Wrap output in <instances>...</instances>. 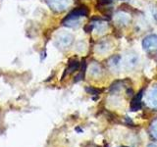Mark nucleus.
Wrapping results in <instances>:
<instances>
[{
    "label": "nucleus",
    "mask_w": 157,
    "mask_h": 147,
    "mask_svg": "<svg viewBox=\"0 0 157 147\" xmlns=\"http://www.w3.org/2000/svg\"><path fill=\"white\" fill-rule=\"evenodd\" d=\"M87 14H88V10L86 6L76 8L64 19L63 24L66 27H70V28L77 27L78 24V19L82 17H86Z\"/></svg>",
    "instance_id": "f257e3e1"
},
{
    "label": "nucleus",
    "mask_w": 157,
    "mask_h": 147,
    "mask_svg": "<svg viewBox=\"0 0 157 147\" xmlns=\"http://www.w3.org/2000/svg\"><path fill=\"white\" fill-rule=\"evenodd\" d=\"M47 5L55 12H63L70 6L72 0H45Z\"/></svg>",
    "instance_id": "f03ea898"
},
{
    "label": "nucleus",
    "mask_w": 157,
    "mask_h": 147,
    "mask_svg": "<svg viewBox=\"0 0 157 147\" xmlns=\"http://www.w3.org/2000/svg\"><path fill=\"white\" fill-rule=\"evenodd\" d=\"M73 39L74 37L71 33H68V32L60 33L56 37V45L59 48H67L72 44Z\"/></svg>",
    "instance_id": "7ed1b4c3"
},
{
    "label": "nucleus",
    "mask_w": 157,
    "mask_h": 147,
    "mask_svg": "<svg viewBox=\"0 0 157 147\" xmlns=\"http://www.w3.org/2000/svg\"><path fill=\"white\" fill-rule=\"evenodd\" d=\"M142 48L146 51H151L157 49V36L156 34H149L142 40Z\"/></svg>",
    "instance_id": "20e7f679"
},
{
    "label": "nucleus",
    "mask_w": 157,
    "mask_h": 147,
    "mask_svg": "<svg viewBox=\"0 0 157 147\" xmlns=\"http://www.w3.org/2000/svg\"><path fill=\"white\" fill-rule=\"evenodd\" d=\"M112 48V42L109 40V39H103V40H100L97 43L95 51L98 54H105L107 52H109Z\"/></svg>",
    "instance_id": "39448f33"
},
{
    "label": "nucleus",
    "mask_w": 157,
    "mask_h": 147,
    "mask_svg": "<svg viewBox=\"0 0 157 147\" xmlns=\"http://www.w3.org/2000/svg\"><path fill=\"white\" fill-rule=\"evenodd\" d=\"M137 63H139V56H137L136 53L132 52V53L128 54L127 60H126V64H127L128 67L134 68L137 65Z\"/></svg>",
    "instance_id": "423d86ee"
},
{
    "label": "nucleus",
    "mask_w": 157,
    "mask_h": 147,
    "mask_svg": "<svg viewBox=\"0 0 157 147\" xmlns=\"http://www.w3.org/2000/svg\"><path fill=\"white\" fill-rule=\"evenodd\" d=\"M115 21L118 24H120V26H126V24H129L130 22V17L125 13H120L116 16Z\"/></svg>",
    "instance_id": "0eeeda50"
},
{
    "label": "nucleus",
    "mask_w": 157,
    "mask_h": 147,
    "mask_svg": "<svg viewBox=\"0 0 157 147\" xmlns=\"http://www.w3.org/2000/svg\"><path fill=\"white\" fill-rule=\"evenodd\" d=\"M121 56L120 55H114L113 57L110 58L109 60V66L111 69L113 70H118V69L120 68V65H121Z\"/></svg>",
    "instance_id": "6e6552de"
},
{
    "label": "nucleus",
    "mask_w": 157,
    "mask_h": 147,
    "mask_svg": "<svg viewBox=\"0 0 157 147\" xmlns=\"http://www.w3.org/2000/svg\"><path fill=\"white\" fill-rule=\"evenodd\" d=\"M141 96H142V91H140V93H137V95L132 99V104H131V108L132 111H136L139 110L140 106H141Z\"/></svg>",
    "instance_id": "1a4fd4ad"
},
{
    "label": "nucleus",
    "mask_w": 157,
    "mask_h": 147,
    "mask_svg": "<svg viewBox=\"0 0 157 147\" xmlns=\"http://www.w3.org/2000/svg\"><path fill=\"white\" fill-rule=\"evenodd\" d=\"M91 26H92V28L96 29V32H104L107 29V24L105 23H102V22L94 23V24H92Z\"/></svg>",
    "instance_id": "9d476101"
},
{
    "label": "nucleus",
    "mask_w": 157,
    "mask_h": 147,
    "mask_svg": "<svg viewBox=\"0 0 157 147\" xmlns=\"http://www.w3.org/2000/svg\"><path fill=\"white\" fill-rule=\"evenodd\" d=\"M149 102L152 106H157V87L153 88L149 93Z\"/></svg>",
    "instance_id": "9b49d317"
},
{
    "label": "nucleus",
    "mask_w": 157,
    "mask_h": 147,
    "mask_svg": "<svg viewBox=\"0 0 157 147\" xmlns=\"http://www.w3.org/2000/svg\"><path fill=\"white\" fill-rule=\"evenodd\" d=\"M90 73H91V75L93 76H98V75H100L101 74V68L100 66L98 65V64H92V65L90 66Z\"/></svg>",
    "instance_id": "f8f14e48"
},
{
    "label": "nucleus",
    "mask_w": 157,
    "mask_h": 147,
    "mask_svg": "<svg viewBox=\"0 0 157 147\" xmlns=\"http://www.w3.org/2000/svg\"><path fill=\"white\" fill-rule=\"evenodd\" d=\"M78 66H80V63H78V61H76V60L71 61L70 64H69L68 69H67L68 73H73V72H75L76 70H78Z\"/></svg>",
    "instance_id": "ddd939ff"
},
{
    "label": "nucleus",
    "mask_w": 157,
    "mask_h": 147,
    "mask_svg": "<svg viewBox=\"0 0 157 147\" xmlns=\"http://www.w3.org/2000/svg\"><path fill=\"white\" fill-rule=\"evenodd\" d=\"M86 91L90 92L91 94H97V93H99V90L95 89V88H86Z\"/></svg>",
    "instance_id": "4468645a"
}]
</instances>
